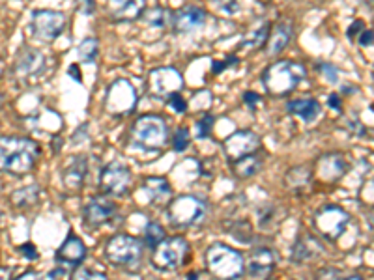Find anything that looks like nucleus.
<instances>
[{"label":"nucleus","mask_w":374,"mask_h":280,"mask_svg":"<svg viewBox=\"0 0 374 280\" xmlns=\"http://www.w3.org/2000/svg\"><path fill=\"white\" fill-rule=\"evenodd\" d=\"M270 32H271V23L268 19H264V21H260L257 26H253L246 36L241 37L238 49L239 51L260 49V47H264V45L268 43V40H270Z\"/></svg>","instance_id":"nucleus-25"},{"label":"nucleus","mask_w":374,"mask_h":280,"mask_svg":"<svg viewBox=\"0 0 374 280\" xmlns=\"http://www.w3.org/2000/svg\"><path fill=\"white\" fill-rule=\"evenodd\" d=\"M40 198V187L37 185H28V187H23V189L15 191L12 195L13 206L19 207V209H26V207L34 206Z\"/></svg>","instance_id":"nucleus-29"},{"label":"nucleus","mask_w":374,"mask_h":280,"mask_svg":"<svg viewBox=\"0 0 374 280\" xmlns=\"http://www.w3.org/2000/svg\"><path fill=\"white\" fill-rule=\"evenodd\" d=\"M69 280H109V279H107L103 273H98V271H92V269L77 268Z\"/></svg>","instance_id":"nucleus-35"},{"label":"nucleus","mask_w":374,"mask_h":280,"mask_svg":"<svg viewBox=\"0 0 374 280\" xmlns=\"http://www.w3.org/2000/svg\"><path fill=\"white\" fill-rule=\"evenodd\" d=\"M206 268L215 279L236 280L246 271V260L239 250L228 245L214 243L206 250Z\"/></svg>","instance_id":"nucleus-4"},{"label":"nucleus","mask_w":374,"mask_h":280,"mask_svg":"<svg viewBox=\"0 0 374 280\" xmlns=\"http://www.w3.org/2000/svg\"><path fill=\"white\" fill-rule=\"evenodd\" d=\"M131 185V170L122 161H111L99 174V189L107 196H122Z\"/></svg>","instance_id":"nucleus-11"},{"label":"nucleus","mask_w":374,"mask_h":280,"mask_svg":"<svg viewBox=\"0 0 374 280\" xmlns=\"http://www.w3.org/2000/svg\"><path fill=\"white\" fill-rule=\"evenodd\" d=\"M284 185L292 193H296V195L307 193V191L311 189V185H313V170L305 165L292 166L284 174Z\"/></svg>","instance_id":"nucleus-23"},{"label":"nucleus","mask_w":374,"mask_h":280,"mask_svg":"<svg viewBox=\"0 0 374 280\" xmlns=\"http://www.w3.org/2000/svg\"><path fill=\"white\" fill-rule=\"evenodd\" d=\"M350 222V215L339 206H324L314 215V226L330 241H337L346 230Z\"/></svg>","instance_id":"nucleus-10"},{"label":"nucleus","mask_w":374,"mask_h":280,"mask_svg":"<svg viewBox=\"0 0 374 280\" xmlns=\"http://www.w3.org/2000/svg\"><path fill=\"white\" fill-rule=\"evenodd\" d=\"M167 105H169L176 114H184V112H187V101H185L180 94H172L171 98L167 99Z\"/></svg>","instance_id":"nucleus-38"},{"label":"nucleus","mask_w":374,"mask_h":280,"mask_svg":"<svg viewBox=\"0 0 374 280\" xmlns=\"http://www.w3.org/2000/svg\"><path fill=\"white\" fill-rule=\"evenodd\" d=\"M142 17L146 19L148 25L155 26V28H165V26L172 25V12L163 6L150 8V10H146V12H144V15H142Z\"/></svg>","instance_id":"nucleus-30"},{"label":"nucleus","mask_w":374,"mask_h":280,"mask_svg":"<svg viewBox=\"0 0 374 280\" xmlns=\"http://www.w3.org/2000/svg\"><path fill=\"white\" fill-rule=\"evenodd\" d=\"M260 101H262V96L257 94V91H246V94H244V103H246L251 110H257Z\"/></svg>","instance_id":"nucleus-40"},{"label":"nucleus","mask_w":374,"mask_h":280,"mask_svg":"<svg viewBox=\"0 0 374 280\" xmlns=\"http://www.w3.org/2000/svg\"><path fill=\"white\" fill-rule=\"evenodd\" d=\"M114 215H117V204L107 195L92 196L90 200L86 202L85 209H83V220L92 228L111 222L114 219Z\"/></svg>","instance_id":"nucleus-15"},{"label":"nucleus","mask_w":374,"mask_h":280,"mask_svg":"<svg viewBox=\"0 0 374 280\" xmlns=\"http://www.w3.org/2000/svg\"><path fill=\"white\" fill-rule=\"evenodd\" d=\"M40 157V146L25 137L0 139V172L12 176H25L34 168Z\"/></svg>","instance_id":"nucleus-1"},{"label":"nucleus","mask_w":374,"mask_h":280,"mask_svg":"<svg viewBox=\"0 0 374 280\" xmlns=\"http://www.w3.org/2000/svg\"><path fill=\"white\" fill-rule=\"evenodd\" d=\"M357 43L362 45V47H368V45H373L374 43V30H363L359 36H357Z\"/></svg>","instance_id":"nucleus-43"},{"label":"nucleus","mask_w":374,"mask_h":280,"mask_svg":"<svg viewBox=\"0 0 374 280\" xmlns=\"http://www.w3.org/2000/svg\"><path fill=\"white\" fill-rule=\"evenodd\" d=\"M367 220H368V225H371V228L374 230V209H371L367 215Z\"/></svg>","instance_id":"nucleus-49"},{"label":"nucleus","mask_w":374,"mask_h":280,"mask_svg":"<svg viewBox=\"0 0 374 280\" xmlns=\"http://www.w3.org/2000/svg\"><path fill=\"white\" fill-rule=\"evenodd\" d=\"M66 28V13L58 10H36L32 12V32L43 42H53Z\"/></svg>","instance_id":"nucleus-12"},{"label":"nucleus","mask_w":374,"mask_h":280,"mask_svg":"<svg viewBox=\"0 0 374 280\" xmlns=\"http://www.w3.org/2000/svg\"><path fill=\"white\" fill-rule=\"evenodd\" d=\"M167 217L176 228H189L203 222L206 217V202L191 195H182L167 204Z\"/></svg>","instance_id":"nucleus-7"},{"label":"nucleus","mask_w":374,"mask_h":280,"mask_svg":"<svg viewBox=\"0 0 374 280\" xmlns=\"http://www.w3.org/2000/svg\"><path fill=\"white\" fill-rule=\"evenodd\" d=\"M10 273H12V269L0 268V280H10Z\"/></svg>","instance_id":"nucleus-48"},{"label":"nucleus","mask_w":374,"mask_h":280,"mask_svg":"<svg viewBox=\"0 0 374 280\" xmlns=\"http://www.w3.org/2000/svg\"><path fill=\"white\" fill-rule=\"evenodd\" d=\"M273 268H275V254H273V250L266 249V247L253 250L247 258L246 269L251 279H268Z\"/></svg>","instance_id":"nucleus-18"},{"label":"nucleus","mask_w":374,"mask_h":280,"mask_svg":"<svg viewBox=\"0 0 374 280\" xmlns=\"http://www.w3.org/2000/svg\"><path fill=\"white\" fill-rule=\"evenodd\" d=\"M189 131H187V129H178V131L174 133V139H172V146H174L176 152H184V150H187V146H189Z\"/></svg>","instance_id":"nucleus-36"},{"label":"nucleus","mask_w":374,"mask_h":280,"mask_svg":"<svg viewBox=\"0 0 374 280\" xmlns=\"http://www.w3.org/2000/svg\"><path fill=\"white\" fill-rule=\"evenodd\" d=\"M328 105H330L333 110H339V112H341V109H343L341 96H339V94H330V98H328Z\"/></svg>","instance_id":"nucleus-45"},{"label":"nucleus","mask_w":374,"mask_h":280,"mask_svg":"<svg viewBox=\"0 0 374 280\" xmlns=\"http://www.w3.org/2000/svg\"><path fill=\"white\" fill-rule=\"evenodd\" d=\"M344 280H363L359 274H352V277H348V279H344Z\"/></svg>","instance_id":"nucleus-50"},{"label":"nucleus","mask_w":374,"mask_h":280,"mask_svg":"<svg viewBox=\"0 0 374 280\" xmlns=\"http://www.w3.org/2000/svg\"><path fill=\"white\" fill-rule=\"evenodd\" d=\"M19 252L25 256L26 260H31V262L37 260V256H40V254H37L36 247H34L32 243H25L23 247H19Z\"/></svg>","instance_id":"nucleus-41"},{"label":"nucleus","mask_w":374,"mask_h":280,"mask_svg":"<svg viewBox=\"0 0 374 280\" xmlns=\"http://www.w3.org/2000/svg\"><path fill=\"white\" fill-rule=\"evenodd\" d=\"M107 12L114 23H133L146 12V0H107Z\"/></svg>","instance_id":"nucleus-17"},{"label":"nucleus","mask_w":374,"mask_h":280,"mask_svg":"<svg viewBox=\"0 0 374 280\" xmlns=\"http://www.w3.org/2000/svg\"><path fill=\"white\" fill-rule=\"evenodd\" d=\"M99 55V42L98 37L88 36L85 37L83 42L79 43V47H77V56H79V60L83 64H92Z\"/></svg>","instance_id":"nucleus-31"},{"label":"nucleus","mask_w":374,"mask_h":280,"mask_svg":"<svg viewBox=\"0 0 374 280\" xmlns=\"http://www.w3.org/2000/svg\"><path fill=\"white\" fill-rule=\"evenodd\" d=\"M142 191L146 193L148 200L155 204V206L171 202L172 189L165 177H148L146 182L142 183Z\"/></svg>","instance_id":"nucleus-26"},{"label":"nucleus","mask_w":374,"mask_h":280,"mask_svg":"<svg viewBox=\"0 0 374 280\" xmlns=\"http://www.w3.org/2000/svg\"><path fill=\"white\" fill-rule=\"evenodd\" d=\"M260 148H262L260 137L255 131H249V129L236 131L223 142V150H225V155H227L230 163L247 157V155H253V153H258Z\"/></svg>","instance_id":"nucleus-14"},{"label":"nucleus","mask_w":374,"mask_h":280,"mask_svg":"<svg viewBox=\"0 0 374 280\" xmlns=\"http://www.w3.org/2000/svg\"><path fill=\"white\" fill-rule=\"evenodd\" d=\"M318 165L320 176H322V180H328V182H337L339 177L346 172V163L337 153H330V155L322 157L318 161Z\"/></svg>","instance_id":"nucleus-27"},{"label":"nucleus","mask_w":374,"mask_h":280,"mask_svg":"<svg viewBox=\"0 0 374 280\" xmlns=\"http://www.w3.org/2000/svg\"><path fill=\"white\" fill-rule=\"evenodd\" d=\"M98 0H79V10L83 15H92L96 12Z\"/></svg>","instance_id":"nucleus-42"},{"label":"nucleus","mask_w":374,"mask_h":280,"mask_svg":"<svg viewBox=\"0 0 374 280\" xmlns=\"http://www.w3.org/2000/svg\"><path fill=\"white\" fill-rule=\"evenodd\" d=\"M15 280H42V277L37 273H34V271H28V273L21 274V277H17Z\"/></svg>","instance_id":"nucleus-47"},{"label":"nucleus","mask_w":374,"mask_h":280,"mask_svg":"<svg viewBox=\"0 0 374 280\" xmlns=\"http://www.w3.org/2000/svg\"><path fill=\"white\" fill-rule=\"evenodd\" d=\"M68 75L69 77H71V79L75 80V82H83V75H80V71H79V66H77V64H71V66H69V69H68Z\"/></svg>","instance_id":"nucleus-46"},{"label":"nucleus","mask_w":374,"mask_h":280,"mask_svg":"<svg viewBox=\"0 0 374 280\" xmlns=\"http://www.w3.org/2000/svg\"><path fill=\"white\" fill-rule=\"evenodd\" d=\"M294 36V25H292V21L289 19H282L279 21L275 26H271L270 32V40H268V47H266V55L273 58V56L281 55L282 51L287 49V45L290 43Z\"/></svg>","instance_id":"nucleus-20"},{"label":"nucleus","mask_w":374,"mask_h":280,"mask_svg":"<svg viewBox=\"0 0 374 280\" xmlns=\"http://www.w3.org/2000/svg\"><path fill=\"white\" fill-rule=\"evenodd\" d=\"M45 67H47V60H45V55L42 51L25 45L17 53L13 71H15V77L23 82V80L37 79L45 71Z\"/></svg>","instance_id":"nucleus-13"},{"label":"nucleus","mask_w":374,"mask_h":280,"mask_svg":"<svg viewBox=\"0 0 374 280\" xmlns=\"http://www.w3.org/2000/svg\"><path fill=\"white\" fill-rule=\"evenodd\" d=\"M184 88V77L176 67H155L148 75V91L155 99H169L172 94H180Z\"/></svg>","instance_id":"nucleus-9"},{"label":"nucleus","mask_w":374,"mask_h":280,"mask_svg":"<svg viewBox=\"0 0 374 280\" xmlns=\"http://www.w3.org/2000/svg\"><path fill=\"white\" fill-rule=\"evenodd\" d=\"M362 2H373V0H362Z\"/></svg>","instance_id":"nucleus-52"},{"label":"nucleus","mask_w":374,"mask_h":280,"mask_svg":"<svg viewBox=\"0 0 374 280\" xmlns=\"http://www.w3.org/2000/svg\"><path fill=\"white\" fill-rule=\"evenodd\" d=\"M86 258V245L85 241L75 236V234H69L66 241L60 245V249L56 250V262L62 263V265H68V268H77L83 263V260Z\"/></svg>","instance_id":"nucleus-19"},{"label":"nucleus","mask_w":374,"mask_h":280,"mask_svg":"<svg viewBox=\"0 0 374 280\" xmlns=\"http://www.w3.org/2000/svg\"><path fill=\"white\" fill-rule=\"evenodd\" d=\"M169 140V125L160 114H142L129 129L131 146L144 152H158Z\"/></svg>","instance_id":"nucleus-3"},{"label":"nucleus","mask_w":374,"mask_h":280,"mask_svg":"<svg viewBox=\"0 0 374 280\" xmlns=\"http://www.w3.org/2000/svg\"><path fill=\"white\" fill-rule=\"evenodd\" d=\"M0 75H2V66H0Z\"/></svg>","instance_id":"nucleus-53"},{"label":"nucleus","mask_w":374,"mask_h":280,"mask_svg":"<svg viewBox=\"0 0 374 280\" xmlns=\"http://www.w3.org/2000/svg\"><path fill=\"white\" fill-rule=\"evenodd\" d=\"M215 118L212 114H204L198 122H196V137L198 139H206L212 134V129H214Z\"/></svg>","instance_id":"nucleus-34"},{"label":"nucleus","mask_w":374,"mask_h":280,"mask_svg":"<svg viewBox=\"0 0 374 280\" xmlns=\"http://www.w3.org/2000/svg\"><path fill=\"white\" fill-rule=\"evenodd\" d=\"M139 103V91L135 85L128 79L112 80L107 86L103 98V109L111 116L124 118V116L133 114Z\"/></svg>","instance_id":"nucleus-5"},{"label":"nucleus","mask_w":374,"mask_h":280,"mask_svg":"<svg viewBox=\"0 0 374 280\" xmlns=\"http://www.w3.org/2000/svg\"><path fill=\"white\" fill-rule=\"evenodd\" d=\"M324 254V247L320 245V241L314 236H300L296 239V243L292 245V252H290V262L303 263L311 262L316 256Z\"/></svg>","instance_id":"nucleus-21"},{"label":"nucleus","mask_w":374,"mask_h":280,"mask_svg":"<svg viewBox=\"0 0 374 280\" xmlns=\"http://www.w3.org/2000/svg\"><path fill=\"white\" fill-rule=\"evenodd\" d=\"M215 12L221 13L225 17H232L236 13H239V2L238 0H212L210 2Z\"/></svg>","instance_id":"nucleus-33"},{"label":"nucleus","mask_w":374,"mask_h":280,"mask_svg":"<svg viewBox=\"0 0 374 280\" xmlns=\"http://www.w3.org/2000/svg\"><path fill=\"white\" fill-rule=\"evenodd\" d=\"M307 77V69L303 64L292 60H277L262 71L264 90L273 98H284L301 85Z\"/></svg>","instance_id":"nucleus-2"},{"label":"nucleus","mask_w":374,"mask_h":280,"mask_svg":"<svg viewBox=\"0 0 374 280\" xmlns=\"http://www.w3.org/2000/svg\"><path fill=\"white\" fill-rule=\"evenodd\" d=\"M238 62H239V58L236 55L227 56L225 60H215L214 64H212V73L221 75L225 69H228V67H234L236 64H238Z\"/></svg>","instance_id":"nucleus-37"},{"label":"nucleus","mask_w":374,"mask_h":280,"mask_svg":"<svg viewBox=\"0 0 374 280\" xmlns=\"http://www.w3.org/2000/svg\"><path fill=\"white\" fill-rule=\"evenodd\" d=\"M142 241L135 236L118 234L105 245V258L118 268H137L142 258Z\"/></svg>","instance_id":"nucleus-6"},{"label":"nucleus","mask_w":374,"mask_h":280,"mask_svg":"<svg viewBox=\"0 0 374 280\" xmlns=\"http://www.w3.org/2000/svg\"><path fill=\"white\" fill-rule=\"evenodd\" d=\"M165 239V230H163V226L158 225V222H148L146 228H144V243L148 247H158Z\"/></svg>","instance_id":"nucleus-32"},{"label":"nucleus","mask_w":374,"mask_h":280,"mask_svg":"<svg viewBox=\"0 0 374 280\" xmlns=\"http://www.w3.org/2000/svg\"><path fill=\"white\" fill-rule=\"evenodd\" d=\"M198 279V277H196V273H191L189 277H187V280H196Z\"/></svg>","instance_id":"nucleus-51"},{"label":"nucleus","mask_w":374,"mask_h":280,"mask_svg":"<svg viewBox=\"0 0 374 280\" xmlns=\"http://www.w3.org/2000/svg\"><path fill=\"white\" fill-rule=\"evenodd\" d=\"M365 30V25H363L362 19H356L354 23H352V26L348 28V37L352 40V37H357V34H362V32Z\"/></svg>","instance_id":"nucleus-44"},{"label":"nucleus","mask_w":374,"mask_h":280,"mask_svg":"<svg viewBox=\"0 0 374 280\" xmlns=\"http://www.w3.org/2000/svg\"><path fill=\"white\" fill-rule=\"evenodd\" d=\"M206 23V12L201 6L187 4L176 12H172V30L176 34H191V32L203 28Z\"/></svg>","instance_id":"nucleus-16"},{"label":"nucleus","mask_w":374,"mask_h":280,"mask_svg":"<svg viewBox=\"0 0 374 280\" xmlns=\"http://www.w3.org/2000/svg\"><path fill=\"white\" fill-rule=\"evenodd\" d=\"M88 176V159L86 155H77L69 161L64 172H62V182L68 189H80Z\"/></svg>","instance_id":"nucleus-22"},{"label":"nucleus","mask_w":374,"mask_h":280,"mask_svg":"<svg viewBox=\"0 0 374 280\" xmlns=\"http://www.w3.org/2000/svg\"><path fill=\"white\" fill-rule=\"evenodd\" d=\"M230 165H232L234 176L239 177V180H247V177L257 176L258 172L262 170V157L258 153H253V155H247L239 161H234Z\"/></svg>","instance_id":"nucleus-28"},{"label":"nucleus","mask_w":374,"mask_h":280,"mask_svg":"<svg viewBox=\"0 0 374 280\" xmlns=\"http://www.w3.org/2000/svg\"><path fill=\"white\" fill-rule=\"evenodd\" d=\"M318 71L324 75L325 79L330 80L332 85H337L339 82V69L332 64H318Z\"/></svg>","instance_id":"nucleus-39"},{"label":"nucleus","mask_w":374,"mask_h":280,"mask_svg":"<svg viewBox=\"0 0 374 280\" xmlns=\"http://www.w3.org/2000/svg\"><path fill=\"white\" fill-rule=\"evenodd\" d=\"M189 258V243L187 239L174 236V238H165L155 249H153L152 263L153 268L161 271H174L182 268Z\"/></svg>","instance_id":"nucleus-8"},{"label":"nucleus","mask_w":374,"mask_h":280,"mask_svg":"<svg viewBox=\"0 0 374 280\" xmlns=\"http://www.w3.org/2000/svg\"><path fill=\"white\" fill-rule=\"evenodd\" d=\"M287 110L290 114L298 116L305 123H313L322 114V105L314 98H300L292 99L287 103Z\"/></svg>","instance_id":"nucleus-24"}]
</instances>
